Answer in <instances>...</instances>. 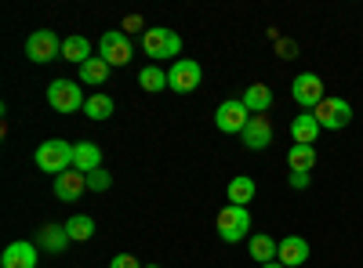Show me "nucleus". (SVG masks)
<instances>
[{
  "label": "nucleus",
  "instance_id": "1a4fd4ad",
  "mask_svg": "<svg viewBox=\"0 0 363 268\" xmlns=\"http://www.w3.org/2000/svg\"><path fill=\"white\" fill-rule=\"evenodd\" d=\"M26 58L29 62H51V58H62V40L55 37V29H37V33H29L26 40Z\"/></svg>",
  "mask_w": 363,
  "mask_h": 268
},
{
  "label": "nucleus",
  "instance_id": "c85d7f7f",
  "mask_svg": "<svg viewBox=\"0 0 363 268\" xmlns=\"http://www.w3.org/2000/svg\"><path fill=\"white\" fill-rule=\"evenodd\" d=\"M291 189H298V192L309 189V174H294V170H291Z\"/></svg>",
  "mask_w": 363,
  "mask_h": 268
},
{
  "label": "nucleus",
  "instance_id": "f8f14e48",
  "mask_svg": "<svg viewBox=\"0 0 363 268\" xmlns=\"http://www.w3.org/2000/svg\"><path fill=\"white\" fill-rule=\"evenodd\" d=\"M309 243L301 240V235H284L280 240V247H277V261L284 264V268H298V264H306L309 261Z\"/></svg>",
  "mask_w": 363,
  "mask_h": 268
},
{
  "label": "nucleus",
  "instance_id": "f257e3e1",
  "mask_svg": "<svg viewBox=\"0 0 363 268\" xmlns=\"http://www.w3.org/2000/svg\"><path fill=\"white\" fill-rule=\"evenodd\" d=\"M37 167L44 170V174H66V170H73V145L69 141H62V138H51V141H40L37 145Z\"/></svg>",
  "mask_w": 363,
  "mask_h": 268
},
{
  "label": "nucleus",
  "instance_id": "f3484780",
  "mask_svg": "<svg viewBox=\"0 0 363 268\" xmlns=\"http://www.w3.org/2000/svg\"><path fill=\"white\" fill-rule=\"evenodd\" d=\"M73 167L80 174H91V170H99L102 167V148L95 141H77L73 145Z\"/></svg>",
  "mask_w": 363,
  "mask_h": 268
},
{
  "label": "nucleus",
  "instance_id": "9d476101",
  "mask_svg": "<svg viewBox=\"0 0 363 268\" xmlns=\"http://www.w3.org/2000/svg\"><path fill=\"white\" fill-rule=\"evenodd\" d=\"M200 80H203V69H200V62H193V58H178V62L167 69V87H171L174 95L196 91Z\"/></svg>",
  "mask_w": 363,
  "mask_h": 268
},
{
  "label": "nucleus",
  "instance_id": "393cba45",
  "mask_svg": "<svg viewBox=\"0 0 363 268\" xmlns=\"http://www.w3.org/2000/svg\"><path fill=\"white\" fill-rule=\"evenodd\" d=\"M113 98L109 95H87V105H84V116H87V120H109V116H113Z\"/></svg>",
  "mask_w": 363,
  "mask_h": 268
},
{
  "label": "nucleus",
  "instance_id": "7ed1b4c3",
  "mask_svg": "<svg viewBox=\"0 0 363 268\" xmlns=\"http://www.w3.org/2000/svg\"><path fill=\"white\" fill-rule=\"evenodd\" d=\"M218 235L225 243H240V240H247V232H251V211L247 206H236V203H225V211L218 214Z\"/></svg>",
  "mask_w": 363,
  "mask_h": 268
},
{
  "label": "nucleus",
  "instance_id": "6ab92c4d",
  "mask_svg": "<svg viewBox=\"0 0 363 268\" xmlns=\"http://www.w3.org/2000/svg\"><path fill=\"white\" fill-rule=\"evenodd\" d=\"M244 105H247L251 116H265L272 109V91H269L265 83H251L247 91H244Z\"/></svg>",
  "mask_w": 363,
  "mask_h": 268
},
{
  "label": "nucleus",
  "instance_id": "412c9836",
  "mask_svg": "<svg viewBox=\"0 0 363 268\" xmlns=\"http://www.w3.org/2000/svg\"><path fill=\"white\" fill-rule=\"evenodd\" d=\"M277 247H280V240H272V235H265V232H258V235H251V240H247L251 257H255V261H262V264L277 261Z\"/></svg>",
  "mask_w": 363,
  "mask_h": 268
},
{
  "label": "nucleus",
  "instance_id": "bb28decb",
  "mask_svg": "<svg viewBox=\"0 0 363 268\" xmlns=\"http://www.w3.org/2000/svg\"><path fill=\"white\" fill-rule=\"evenodd\" d=\"M109 185H113V174H109L106 167H99V170L87 174V189H91V192H106Z\"/></svg>",
  "mask_w": 363,
  "mask_h": 268
},
{
  "label": "nucleus",
  "instance_id": "5701e85b",
  "mask_svg": "<svg viewBox=\"0 0 363 268\" xmlns=\"http://www.w3.org/2000/svg\"><path fill=\"white\" fill-rule=\"evenodd\" d=\"M62 58H66V62L84 66L87 58H91V44H87V37H80V33L66 37V40H62Z\"/></svg>",
  "mask_w": 363,
  "mask_h": 268
},
{
  "label": "nucleus",
  "instance_id": "a878e982",
  "mask_svg": "<svg viewBox=\"0 0 363 268\" xmlns=\"http://www.w3.org/2000/svg\"><path fill=\"white\" fill-rule=\"evenodd\" d=\"M66 232H69L73 243H87L91 235H95V221H91L87 214H73V218L66 221Z\"/></svg>",
  "mask_w": 363,
  "mask_h": 268
},
{
  "label": "nucleus",
  "instance_id": "4be33fe9",
  "mask_svg": "<svg viewBox=\"0 0 363 268\" xmlns=\"http://www.w3.org/2000/svg\"><path fill=\"white\" fill-rule=\"evenodd\" d=\"M229 203H236V206H247V203H255V177H247V174H236L233 182H229Z\"/></svg>",
  "mask_w": 363,
  "mask_h": 268
},
{
  "label": "nucleus",
  "instance_id": "c756f323",
  "mask_svg": "<svg viewBox=\"0 0 363 268\" xmlns=\"http://www.w3.org/2000/svg\"><path fill=\"white\" fill-rule=\"evenodd\" d=\"M277 51H280V54H287V58H291V54H294V51H298V47H294V44H291V40H280V44H277Z\"/></svg>",
  "mask_w": 363,
  "mask_h": 268
},
{
  "label": "nucleus",
  "instance_id": "2eb2a0df",
  "mask_svg": "<svg viewBox=\"0 0 363 268\" xmlns=\"http://www.w3.org/2000/svg\"><path fill=\"white\" fill-rule=\"evenodd\" d=\"M40 250H48V254H62L73 240H69V232H66V225H44L40 232H37V240H33Z\"/></svg>",
  "mask_w": 363,
  "mask_h": 268
},
{
  "label": "nucleus",
  "instance_id": "f03ea898",
  "mask_svg": "<svg viewBox=\"0 0 363 268\" xmlns=\"http://www.w3.org/2000/svg\"><path fill=\"white\" fill-rule=\"evenodd\" d=\"M48 105H51L55 112H62V116L80 112V109L87 105V98H84V91H80V80H55V83L48 87Z\"/></svg>",
  "mask_w": 363,
  "mask_h": 268
},
{
  "label": "nucleus",
  "instance_id": "4468645a",
  "mask_svg": "<svg viewBox=\"0 0 363 268\" xmlns=\"http://www.w3.org/2000/svg\"><path fill=\"white\" fill-rule=\"evenodd\" d=\"M80 192H87V174H80L77 167L55 177V196L62 199V203H73V199H80Z\"/></svg>",
  "mask_w": 363,
  "mask_h": 268
},
{
  "label": "nucleus",
  "instance_id": "a211bd4d",
  "mask_svg": "<svg viewBox=\"0 0 363 268\" xmlns=\"http://www.w3.org/2000/svg\"><path fill=\"white\" fill-rule=\"evenodd\" d=\"M287 167L294 174H313V167H316V145H291L287 148Z\"/></svg>",
  "mask_w": 363,
  "mask_h": 268
},
{
  "label": "nucleus",
  "instance_id": "6e6552de",
  "mask_svg": "<svg viewBox=\"0 0 363 268\" xmlns=\"http://www.w3.org/2000/svg\"><path fill=\"white\" fill-rule=\"evenodd\" d=\"M247 120H251V112H247L244 98H225V102L215 109V127H218L222 134H244Z\"/></svg>",
  "mask_w": 363,
  "mask_h": 268
},
{
  "label": "nucleus",
  "instance_id": "ddd939ff",
  "mask_svg": "<svg viewBox=\"0 0 363 268\" xmlns=\"http://www.w3.org/2000/svg\"><path fill=\"white\" fill-rule=\"evenodd\" d=\"M240 138H244V145L251 148V153H262V148H269V145H272V124H269V116H251Z\"/></svg>",
  "mask_w": 363,
  "mask_h": 268
},
{
  "label": "nucleus",
  "instance_id": "dca6fc26",
  "mask_svg": "<svg viewBox=\"0 0 363 268\" xmlns=\"http://www.w3.org/2000/svg\"><path fill=\"white\" fill-rule=\"evenodd\" d=\"M320 120L313 112H301V116H294L291 120V138H294V145H316V138H320Z\"/></svg>",
  "mask_w": 363,
  "mask_h": 268
},
{
  "label": "nucleus",
  "instance_id": "7c9ffc66",
  "mask_svg": "<svg viewBox=\"0 0 363 268\" xmlns=\"http://www.w3.org/2000/svg\"><path fill=\"white\" fill-rule=\"evenodd\" d=\"M128 29H142V18H128L124 22V33H128Z\"/></svg>",
  "mask_w": 363,
  "mask_h": 268
},
{
  "label": "nucleus",
  "instance_id": "cd10ccee",
  "mask_svg": "<svg viewBox=\"0 0 363 268\" xmlns=\"http://www.w3.org/2000/svg\"><path fill=\"white\" fill-rule=\"evenodd\" d=\"M109 268H145L135 254H116L113 261H109Z\"/></svg>",
  "mask_w": 363,
  "mask_h": 268
},
{
  "label": "nucleus",
  "instance_id": "423d86ee",
  "mask_svg": "<svg viewBox=\"0 0 363 268\" xmlns=\"http://www.w3.org/2000/svg\"><path fill=\"white\" fill-rule=\"evenodd\" d=\"M99 58H106L109 66H128L131 58H135L131 37L124 33V29H109V33H102V40H99Z\"/></svg>",
  "mask_w": 363,
  "mask_h": 268
},
{
  "label": "nucleus",
  "instance_id": "aec40b11",
  "mask_svg": "<svg viewBox=\"0 0 363 268\" xmlns=\"http://www.w3.org/2000/svg\"><path fill=\"white\" fill-rule=\"evenodd\" d=\"M109 62H106V58H87V62L80 66V83L84 87H102L106 80H109Z\"/></svg>",
  "mask_w": 363,
  "mask_h": 268
},
{
  "label": "nucleus",
  "instance_id": "2f4dec72",
  "mask_svg": "<svg viewBox=\"0 0 363 268\" xmlns=\"http://www.w3.org/2000/svg\"><path fill=\"white\" fill-rule=\"evenodd\" d=\"M262 268H284L280 261H269V264H262Z\"/></svg>",
  "mask_w": 363,
  "mask_h": 268
},
{
  "label": "nucleus",
  "instance_id": "39448f33",
  "mask_svg": "<svg viewBox=\"0 0 363 268\" xmlns=\"http://www.w3.org/2000/svg\"><path fill=\"white\" fill-rule=\"evenodd\" d=\"M313 116L320 120V127H323V131H342V127H349V124H352V105H349L345 98L327 95V98L313 109Z\"/></svg>",
  "mask_w": 363,
  "mask_h": 268
},
{
  "label": "nucleus",
  "instance_id": "b1692460",
  "mask_svg": "<svg viewBox=\"0 0 363 268\" xmlns=\"http://www.w3.org/2000/svg\"><path fill=\"white\" fill-rule=\"evenodd\" d=\"M138 87L149 95H157V91H167V73L160 66H142L138 69Z\"/></svg>",
  "mask_w": 363,
  "mask_h": 268
},
{
  "label": "nucleus",
  "instance_id": "9b49d317",
  "mask_svg": "<svg viewBox=\"0 0 363 268\" xmlns=\"http://www.w3.org/2000/svg\"><path fill=\"white\" fill-rule=\"evenodd\" d=\"M37 261H40V247L29 240H15L0 254V268H37Z\"/></svg>",
  "mask_w": 363,
  "mask_h": 268
},
{
  "label": "nucleus",
  "instance_id": "473e14b6",
  "mask_svg": "<svg viewBox=\"0 0 363 268\" xmlns=\"http://www.w3.org/2000/svg\"><path fill=\"white\" fill-rule=\"evenodd\" d=\"M145 268H160V264H145Z\"/></svg>",
  "mask_w": 363,
  "mask_h": 268
},
{
  "label": "nucleus",
  "instance_id": "20e7f679",
  "mask_svg": "<svg viewBox=\"0 0 363 268\" xmlns=\"http://www.w3.org/2000/svg\"><path fill=\"white\" fill-rule=\"evenodd\" d=\"M142 51H145V58H174L182 51V37L167 25H153L142 33Z\"/></svg>",
  "mask_w": 363,
  "mask_h": 268
},
{
  "label": "nucleus",
  "instance_id": "0eeeda50",
  "mask_svg": "<svg viewBox=\"0 0 363 268\" xmlns=\"http://www.w3.org/2000/svg\"><path fill=\"white\" fill-rule=\"evenodd\" d=\"M291 98L301 105V112H313V109L327 98L323 80H320L316 73H298V76H294V83H291Z\"/></svg>",
  "mask_w": 363,
  "mask_h": 268
}]
</instances>
